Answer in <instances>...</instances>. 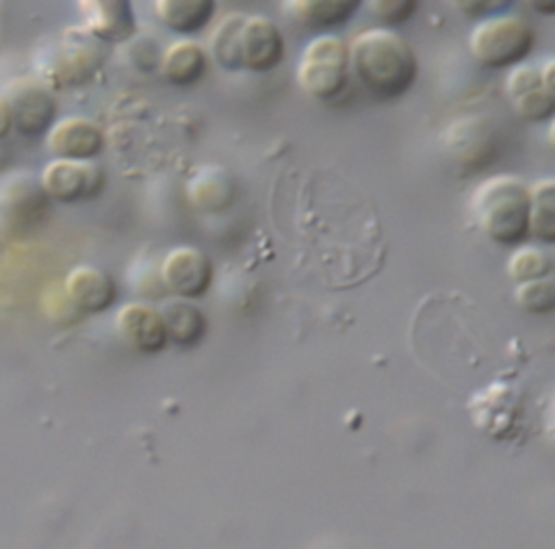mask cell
Masks as SVG:
<instances>
[{
  "instance_id": "44dd1931",
  "label": "cell",
  "mask_w": 555,
  "mask_h": 549,
  "mask_svg": "<svg viewBox=\"0 0 555 549\" xmlns=\"http://www.w3.org/2000/svg\"><path fill=\"white\" fill-rule=\"evenodd\" d=\"M551 269H553L551 256L540 245L520 243L507 260V273L514 282H527V280L551 276Z\"/></svg>"
},
{
  "instance_id": "603a6c76",
  "label": "cell",
  "mask_w": 555,
  "mask_h": 549,
  "mask_svg": "<svg viewBox=\"0 0 555 549\" xmlns=\"http://www.w3.org/2000/svg\"><path fill=\"white\" fill-rule=\"evenodd\" d=\"M364 7L379 26L397 28L416 15L418 0H364Z\"/></svg>"
},
{
  "instance_id": "2e32d148",
  "label": "cell",
  "mask_w": 555,
  "mask_h": 549,
  "mask_svg": "<svg viewBox=\"0 0 555 549\" xmlns=\"http://www.w3.org/2000/svg\"><path fill=\"white\" fill-rule=\"evenodd\" d=\"M186 197L195 210L221 213L232 206L236 197V182L225 167L206 165L197 169L184 184Z\"/></svg>"
},
{
  "instance_id": "484cf974",
  "label": "cell",
  "mask_w": 555,
  "mask_h": 549,
  "mask_svg": "<svg viewBox=\"0 0 555 549\" xmlns=\"http://www.w3.org/2000/svg\"><path fill=\"white\" fill-rule=\"evenodd\" d=\"M535 15L551 17L555 15V0H522Z\"/></svg>"
},
{
  "instance_id": "7a4b0ae2",
  "label": "cell",
  "mask_w": 555,
  "mask_h": 549,
  "mask_svg": "<svg viewBox=\"0 0 555 549\" xmlns=\"http://www.w3.org/2000/svg\"><path fill=\"white\" fill-rule=\"evenodd\" d=\"M286 54L280 26L258 13H228L208 35V59L225 72H273Z\"/></svg>"
},
{
  "instance_id": "e0dca14e",
  "label": "cell",
  "mask_w": 555,
  "mask_h": 549,
  "mask_svg": "<svg viewBox=\"0 0 555 549\" xmlns=\"http://www.w3.org/2000/svg\"><path fill=\"white\" fill-rule=\"evenodd\" d=\"M117 328L121 339L141 352H156L167 343L160 310L141 302H130L119 310Z\"/></svg>"
},
{
  "instance_id": "5b68a950",
  "label": "cell",
  "mask_w": 555,
  "mask_h": 549,
  "mask_svg": "<svg viewBox=\"0 0 555 549\" xmlns=\"http://www.w3.org/2000/svg\"><path fill=\"white\" fill-rule=\"evenodd\" d=\"M295 78L301 91L321 104L345 102L351 91L347 39L334 33L314 35L299 54Z\"/></svg>"
},
{
  "instance_id": "6da1fadb",
  "label": "cell",
  "mask_w": 555,
  "mask_h": 549,
  "mask_svg": "<svg viewBox=\"0 0 555 549\" xmlns=\"http://www.w3.org/2000/svg\"><path fill=\"white\" fill-rule=\"evenodd\" d=\"M347 48L351 82L379 102L405 95L418 78L416 52L397 28H364L347 41Z\"/></svg>"
},
{
  "instance_id": "ffe728a7",
  "label": "cell",
  "mask_w": 555,
  "mask_h": 549,
  "mask_svg": "<svg viewBox=\"0 0 555 549\" xmlns=\"http://www.w3.org/2000/svg\"><path fill=\"white\" fill-rule=\"evenodd\" d=\"M160 317L165 323L167 339H171L180 345L195 343L206 330V319H204L202 310L195 304H191V299L178 297V299L165 304L160 310Z\"/></svg>"
},
{
  "instance_id": "7402d4cb",
  "label": "cell",
  "mask_w": 555,
  "mask_h": 549,
  "mask_svg": "<svg viewBox=\"0 0 555 549\" xmlns=\"http://www.w3.org/2000/svg\"><path fill=\"white\" fill-rule=\"evenodd\" d=\"M516 302L529 312H548L555 306V284L551 276L518 282Z\"/></svg>"
},
{
  "instance_id": "ac0fdd59",
  "label": "cell",
  "mask_w": 555,
  "mask_h": 549,
  "mask_svg": "<svg viewBox=\"0 0 555 549\" xmlns=\"http://www.w3.org/2000/svg\"><path fill=\"white\" fill-rule=\"evenodd\" d=\"M156 20L178 37L204 33L217 13V0H152Z\"/></svg>"
},
{
  "instance_id": "cb8c5ba5",
  "label": "cell",
  "mask_w": 555,
  "mask_h": 549,
  "mask_svg": "<svg viewBox=\"0 0 555 549\" xmlns=\"http://www.w3.org/2000/svg\"><path fill=\"white\" fill-rule=\"evenodd\" d=\"M516 0H447V4L468 20H483L490 15L507 13Z\"/></svg>"
},
{
  "instance_id": "5bb4252c",
  "label": "cell",
  "mask_w": 555,
  "mask_h": 549,
  "mask_svg": "<svg viewBox=\"0 0 555 549\" xmlns=\"http://www.w3.org/2000/svg\"><path fill=\"white\" fill-rule=\"evenodd\" d=\"M210 59L206 48L193 37L173 39L160 54L158 74L171 87L186 89L197 85L208 72Z\"/></svg>"
},
{
  "instance_id": "277c9868",
  "label": "cell",
  "mask_w": 555,
  "mask_h": 549,
  "mask_svg": "<svg viewBox=\"0 0 555 549\" xmlns=\"http://www.w3.org/2000/svg\"><path fill=\"white\" fill-rule=\"evenodd\" d=\"M104 59V41L85 26H72L39 52V80L52 91L87 87L102 69Z\"/></svg>"
},
{
  "instance_id": "ba28073f",
  "label": "cell",
  "mask_w": 555,
  "mask_h": 549,
  "mask_svg": "<svg viewBox=\"0 0 555 549\" xmlns=\"http://www.w3.org/2000/svg\"><path fill=\"white\" fill-rule=\"evenodd\" d=\"M13 130L26 139L46 137L59 119V104L52 89L41 80H20L7 93Z\"/></svg>"
},
{
  "instance_id": "4316f807",
  "label": "cell",
  "mask_w": 555,
  "mask_h": 549,
  "mask_svg": "<svg viewBox=\"0 0 555 549\" xmlns=\"http://www.w3.org/2000/svg\"><path fill=\"white\" fill-rule=\"evenodd\" d=\"M540 78L548 91L555 93V59H546L540 65Z\"/></svg>"
},
{
  "instance_id": "30bf717a",
  "label": "cell",
  "mask_w": 555,
  "mask_h": 549,
  "mask_svg": "<svg viewBox=\"0 0 555 549\" xmlns=\"http://www.w3.org/2000/svg\"><path fill=\"white\" fill-rule=\"evenodd\" d=\"M160 280L169 293L182 299L202 297L212 282V265L208 256L191 245L169 250L160 265Z\"/></svg>"
},
{
  "instance_id": "d4e9b609",
  "label": "cell",
  "mask_w": 555,
  "mask_h": 549,
  "mask_svg": "<svg viewBox=\"0 0 555 549\" xmlns=\"http://www.w3.org/2000/svg\"><path fill=\"white\" fill-rule=\"evenodd\" d=\"M13 132V117H11V106L7 95L0 93V141H4Z\"/></svg>"
},
{
  "instance_id": "8992f818",
  "label": "cell",
  "mask_w": 555,
  "mask_h": 549,
  "mask_svg": "<svg viewBox=\"0 0 555 549\" xmlns=\"http://www.w3.org/2000/svg\"><path fill=\"white\" fill-rule=\"evenodd\" d=\"M533 48V26L509 11L477 20L468 33V52L486 69H509L525 63Z\"/></svg>"
},
{
  "instance_id": "52a82bcc",
  "label": "cell",
  "mask_w": 555,
  "mask_h": 549,
  "mask_svg": "<svg viewBox=\"0 0 555 549\" xmlns=\"http://www.w3.org/2000/svg\"><path fill=\"white\" fill-rule=\"evenodd\" d=\"M39 182L50 202L72 206L95 200L106 187V171L98 161L52 158Z\"/></svg>"
},
{
  "instance_id": "4fadbf2b",
  "label": "cell",
  "mask_w": 555,
  "mask_h": 549,
  "mask_svg": "<svg viewBox=\"0 0 555 549\" xmlns=\"http://www.w3.org/2000/svg\"><path fill=\"white\" fill-rule=\"evenodd\" d=\"M63 293L76 312L98 315L113 306L117 297L115 280L93 265L74 267L63 284Z\"/></svg>"
},
{
  "instance_id": "8fae6325",
  "label": "cell",
  "mask_w": 555,
  "mask_h": 549,
  "mask_svg": "<svg viewBox=\"0 0 555 549\" xmlns=\"http://www.w3.org/2000/svg\"><path fill=\"white\" fill-rule=\"evenodd\" d=\"M46 148L52 158L98 161L106 148V137L100 124L89 117H63L46 135Z\"/></svg>"
},
{
  "instance_id": "3957f363",
  "label": "cell",
  "mask_w": 555,
  "mask_h": 549,
  "mask_svg": "<svg viewBox=\"0 0 555 549\" xmlns=\"http://www.w3.org/2000/svg\"><path fill=\"white\" fill-rule=\"evenodd\" d=\"M483 234L499 245H520L529 237V184L514 174H496L477 184L470 200Z\"/></svg>"
},
{
  "instance_id": "9c48e42d",
  "label": "cell",
  "mask_w": 555,
  "mask_h": 549,
  "mask_svg": "<svg viewBox=\"0 0 555 549\" xmlns=\"http://www.w3.org/2000/svg\"><path fill=\"white\" fill-rule=\"evenodd\" d=\"M507 102L518 119L527 124H542L555 115V93L548 91L540 78V65L518 63L507 69L503 82Z\"/></svg>"
},
{
  "instance_id": "9a60e30c",
  "label": "cell",
  "mask_w": 555,
  "mask_h": 549,
  "mask_svg": "<svg viewBox=\"0 0 555 549\" xmlns=\"http://www.w3.org/2000/svg\"><path fill=\"white\" fill-rule=\"evenodd\" d=\"M288 17L301 28L327 33L349 24L364 0H284Z\"/></svg>"
},
{
  "instance_id": "7c38bea8",
  "label": "cell",
  "mask_w": 555,
  "mask_h": 549,
  "mask_svg": "<svg viewBox=\"0 0 555 549\" xmlns=\"http://www.w3.org/2000/svg\"><path fill=\"white\" fill-rule=\"evenodd\" d=\"M85 28L104 43H124L137 35L132 0H78Z\"/></svg>"
},
{
  "instance_id": "d6986e66",
  "label": "cell",
  "mask_w": 555,
  "mask_h": 549,
  "mask_svg": "<svg viewBox=\"0 0 555 549\" xmlns=\"http://www.w3.org/2000/svg\"><path fill=\"white\" fill-rule=\"evenodd\" d=\"M529 237L544 245L555 241V180L551 176L529 184Z\"/></svg>"
}]
</instances>
